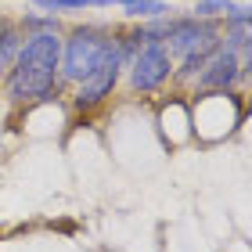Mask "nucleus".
Masks as SVG:
<instances>
[{"label":"nucleus","mask_w":252,"mask_h":252,"mask_svg":"<svg viewBox=\"0 0 252 252\" xmlns=\"http://www.w3.org/2000/svg\"><path fill=\"white\" fill-rule=\"evenodd\" d=\"M58 58H62V29L26 32V40L15 54V65H11L4 87H0V97L15 108H29V105L58 97L62 94Z\"/></svg>","instance_id":"f257e3e1"},{"label":"nucleus","mask_w":252,"mask_h":252,"mask_svg":"<svg viewBox=\"0 0 252 252\" xmlns=\"http://www.w3.org/2000/svg\"><path fill=\"white\" fill-rule=\"evenodd\" d=\"M116 51V26L101 22H79L62 29V58H58V87L62 94L94 72V68Z\"/></svg>","instance_id":"f03ea898"},{"label":"nucleus","mask_w":252,"mask_h":252,"mask_svg":"<svg viewBox=\"0 0 252 252\" xmlns=\"http://www.w3.org/2000/svg\"><path fill=\"white\" fill-rule=\"evenodd\" d=\"M123 79H126V90L130 94H158L162 87L173 83V58L162 43H144V47L133 51V58L126 62L123 68Z\"/></svg>","instance_id":"7ed1b4c3"},{"label":"nucleus","mask_w":252,"mask_h":252,"mask_svg":"<svg viewBox=\"0 0 252 252\" xmlns=\"http://www.w3.org/2000/svg\"><path fill=\"white\" fill-rule=\"evenodd\" d=\"M220 32L223 26L216 18H194V15H169L166 40L162 47L169 51V58H184L191 51H216L220 47Z\"/></svg>","instance_id":"20e7f679"},{"label":"nucleus","mask_w":252,"mask_h":252,"mask_svg":"<svg viewBox=\"0 0 252 252\" xmlns=\"http://www.w3.org/2000/svg\"><path fill=\"white\" fill-rule=\"evenodd\" d=\"M249 68H252L249 58H238L234 51L216 47L209 54V62L202 65V72H198V79H194L191 94H231V90L249 83Z\"/></svg>","instance_id":"39448f33"},{"label":"nucleus","mask_w":252,"mask_h":252,"mask_svg":"<svg viewBox=\"0 0 252 252\" xmlns=\"http://www.w3.org/2000/svg\"><path fill=\"white\" fill-rule=\"evenodd\" d=\"M123 65H126V62H123V51H119V40H116V51H112L108 58L83 79V83L72 87V108H79V112H94L97 105H105V101L116 94L119 79H123Z\"/></svg>","instance_id":"423d86ee"},{"label":"nucleus","mask_w":252,"mask_h":252,"mask_svg":"<svg viewBox=\"0 0 252 252\" xmlns=\"http://www.w3.org/2000/svg\"><path fill=\"white\" fill-rule=\"evenodd\" d=\"M22 40H26V32H22L18 18L0 15V87H4L11 65H15V54H18V47H22Z\"/></svg>","instance_id":"0eeeda50"},{"label":"nucleus","mask_w":252,"mask_h":252,"mask_svg":"<svg viewBox=\"0 0 252 252\" xmlns=\"http://www.w3.org/2000/svg\"><path fill=\"white\" fill-rule=\"evenodd\" d=\"M133 0H36V11L47 15H62V11H94V7H126Z\"/></svg>","instance_id":"6e6552de"},{"label":"nucleus","mask_w":252,"mask_h":252,"mask_svg":"<svg viewBox=\"0 0 252 252\" xmlns=\"http://www.w3.org/2000/svg\"><path fill=\"white\" fill-rule=\"evenodd\" d=\"M126 22H148V18H166L173 15V7L166 4V0H133V4L123 7Z\"/></svg>","instance_id":"1a4fd4ad"},{"label":"nucleus","mask_w":252,"mask_h":252,"mask_svg":"<svg viewBox=\"0 0 252 252\" xmlns=\"http://www.w3.org/2000/svg\"><path fill=\"white\" fill-rule=\"evenodd\" d=\"M227 11H234V0H194V11H188V15H194V18H216V22H220Z\"/></svg>","instance_id":"9d476101"},{"label":"nucleus","mask_w":252,"mask_h":252,"mask_svg":"<svg viewBox=\"0 0 252 252\" xmlns=\"http://www.w3.org/2000/svg\"><path fill=\"white\" fill-rule=\"evenodd\" d=\"M18 26H22V32H43V29H62V18L43 11V15H22Z\"/></svg>","instance_id":"9b49d317"},{"label":"nucleus","mask_w":252,"mask_h":252,"mask_svg":"<svg viewBox=\"0 0 252 252\" xmlns=\"http://www.w3.org/2000/svg\"><path fill=\"white\" fill-rule=\"evenodd\" d=\"M32 4H36V0H32Z\"/></svg>","instance_id":"f8f14e48"}]
</instances>
